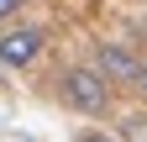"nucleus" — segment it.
<instances>
[{"instance_id":"nucleus-5","label":"nucleus","mask_w":147,"mask_h":142,"mask_svg":"<svg viewBox=\"0 0 147 142\" xmlns=\"http://www.w3.org/2000/svg\"><path fill=\"white\" fill-rule=\"evenodd\" d=\"M137 90H142V95H147V63H142V74H137Z\"/></svg>"},{"instance_id":"nucleus-3","label":"nucleus","mask_w":147,"mask_h":142,"mask_svg":"<svg viewBox=\"0 0 147 142\" xmlns=\"http://www.w3.org/2000/svg\"><path fill=\"white\" fill-rule=\"evenodd\" d=\"M37 58H42V32H37V26H16V32L0 37V63H5V68H26Z\"/></svg>"},{"instance_id":"nucleus-2","label":"nucleus","mask_w":147,"mask_h":142,"mask_svg":"<svg viewBox=\"0 0 147 142\" xmlns=\"http://www.w3.org/2000/svg\"><path fill=\"white\" fill-rule=\"evenodd\" d=\"M95 74H100L105 84H137L142 63H137V53L126 47V42H100V53H95Z\"/></svg>"},{"instance_id":"nucleus-1","label":"nucleus","mask_w":147,"mask_h":142,"mask_svg":"<svg viewBox=\"0 0 147 142\" xmlns=\"http://www.w3.org/2000/svg\"><path fill=\"white\" fill-rule=\"evenodd\" d=\"M58 95L68 111H79V116H100L105 105H110V84L95 74V68H63V79H58Z\"/></svg>"},{"instance_id":"nucleus-4","label":"nucleus","mask_w":147,"mask_h":142,"mask_svg":"<svg viewBox=\"0 0 147 142\" xmlns=\"http://www.w3.org/2000/svg\"><path fill=\"white\" fill-rule=\"evenodd\" d=\"M21 5H26V0H0V21H11V16L21 11Z\"/></svg>"},{"instance_id":"nucleus-6","label":"nucleus","mask_w":147,"mask_h":142,"mask_svg":"<svg viewBox=\"0 0 147 142\" xmlns=\"http://www.w3.org/2000/svg\"><path fill=\"white\" fill-rule=\"evenodd\" d=\"M84 142H110V137H84Z\"/></svg>"}]
</instances>
